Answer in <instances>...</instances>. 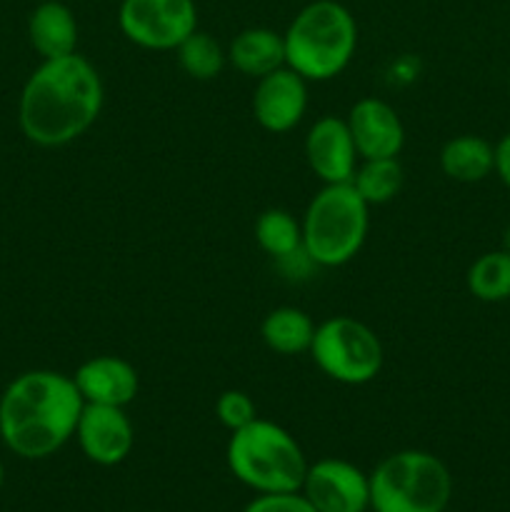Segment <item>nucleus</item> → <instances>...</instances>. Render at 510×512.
<instances>
[{
    "instance_id": "f257e3e1",
    "label": "nucleus",
    "mask_w": 510,
    "mask_h": 512,
    "mask_svg": "<svg viewBox=\"0 0 510 512\" xmlns=\"http://www.w3.org/2000/svg\"><path fill=\"white\" fill-rule=\"evenodd\" d=\"M103 103V78L78 50L40 60L20 90V133L38 148H63L93 128Z\"/></svg>"
},
{
    "instance_id": "f03ea898",
    "label": "nucleus",
    "mask_w": 510,
    "mask_h": 512,
    "mask_svg": "<svg viewBox=\"0 0 510 512\" xmlns=\"http://www.w3.org/2000/svg\"><path fill=\"white\" fill-rule=\"evenodd\" d=\"M83 395L73 375L28 370L0 395V440L23 460H43L75 438Z\"/></svg>"
},
{
    "instance_id": "7ed1b4c3",
    "label": "nucleus",
    "mask_w": 510,
    "mask_h": 512,
    "mask_svg": "<svg viewBox=\"0 0 510 512\" xmlns=\"http://www.w3.org/2000/svg\"><path fill=\"white\" fill-rule=\"evenodd\" d=\"M283 40L285 65L308 83H325L353 63L358 23L338 0H313L295 13Z\"/></svg>"
},
{
    "instance_id": "20e7f679",
    "label": "nucleus",
    "mask_w": 510,
    "mask_h": 512,
    "mask_svg": "<svg viewBox=\"0 0 510 512\" xmlns=\"http://www.w3.org/2000/svg\"><path fill=\"white\" fill-rule=\"evenodd\" d=\"M225 463L235 480L255 493L300 490L308 470V460L295 435L263 418L230 433Z\"/></svg>"
},
{
    "instance_id": "39448f33",
    "label": "nucleus",
    "mask_w": 510,
    "mask_h": 512,
    "mask_svg": "<svg viewBox=\"0 0 510 512\" xmlns=\"http://www.w3.org/2000/svg\"><path fill=\"white\" fill-rule=\"evenodd\" d=\"M303 250L318 268H340L363 250L370 230V205L353 183L323 185L303 218Z\"/></svg>"
},
{
    "instance_id": "423d86ee",
    "label": "nucleus",
    "mask_w": 510,
    "mask_h": 512,
    "mask_svg": "<svg viewBox=\"0 0 510 512\" xmlns=\"http://www.w3.org/2000/svg\"><path fill=\"white\" fill-rule=\"evenodd\" d=\"M368 478L373 512H445L453 498L448 465L425 450H398Z\"/></svg>"
},
{
    "instance_id": "0eeeda50",
    "label": "nucleus",
    "mask_w": 510,
    "mask_h": 512,
    "mask_svg": "<svg viewBox=\"0 0 510 512\" xmlns=\"http://www.w3.org/2000/svg\"><path fill=\"white\" fill-rule=\"evenodd\" d=\"M308 355L325 378L340 385L373 383L385 363L375 330L350 315H335L315 325Z\"/></svg>"
},
{
    "instance_id": "6e6552de",
    "label": "nucleus",
    "mask_w": 510,
    "mask_h": 512,
    "mask_svg": "<svg viewBox=\"0 0 510 512\" xmlns=\"http://www.w3.org/2000/svg\"><path fill=\"white\" fill-rule=\"evenodd\" d=\"M120 33L143 50H175L198 30L195 0H123Z\"/></svg>"
},
{
    "instance_id": "1a4fd4ad",
    "label": "nucleus",
    "mask_w": 510,
    "mask_h": 512,
    "mask_svg": "<svg viewBox=\"0 0 510 512\" xmlns=\"http://www.w3.org/2000/svg\"><path fill=\"white\" fill-rule=\"evenodd\" d=\"M300 493L315 512H365L370 510V478L340 458L308 463Z\"/></svg>"
},
{
    "instance_id": "9d476101",
    "label": "nucleus",
    "mask_w": 510,
    "mask_h": 512,
    "mask_svg": "<svg viewBox=\"0 0 510 512\" xmlns=\"http://www.w3.org/2000/svg\"><path fill=\"white\" fill-rule=\"evenodd\" d=\"M253 118L265 133L283 135L298 128L308 110V80L293 68L273 70L255 80Z\"/></svg>"
},
{
    "instance_id": "9b49d317",
    "label": "nucleus",
    "mask_w": 510,
    "mask_h": 512,
    "mask_svg": "<svg viewBox=\"0 0 510 512\" xmlns=\"http://www.w3.org/2000/svg\"><path fill=\"white\" fill-rule=\"evenodd\" d=\"M75 440L90 463L100 468L120 465L135 445V428L125 408L115 405H83Z\"/></svg>"
},
{
    "instance_id": "f8f14e48",
    "label": "nucleus",
    "mask_w": 510,
    "mask_h": 512,
    "mask_svg": "<svg viewBox=\"0 0 510 512\" xmlns=\"http://www.w3.org/2000/svg\"><path fill=\"white\" fill-rule=\"evenodd\" d=\"M303 153L308 168L323 185L350 183L360 163L348 123L345 118H335V115H323L310 125Z\"/></svg>"
},
{
    "instance_id": "ddd939ff",
    "label": "nucleus",
    "mask_w": 510,
    "mask_h": 512,
    "mask_svg": "<svg viewBox=\"0 0 510 512\" xmlns=\"http://www.w3.org/2000/svg\"><path fill=\"white\" fill-rule=\"evenodd\" d=\"M345 123L353 135L360 160L398 158L400 150H403L405 125L398 110L385 103L383 98L368 95V98L355 100Z\"/></svg>"
},
{
    "instance_id": "4468645a",
    "label": "nucleus",
    "mask_w": 510,
    "mask_h": 512,
    "mask_svg": "<svg viewBox=\"0 0 510 512\" xmlns=\"http://www.w3.org/2000/svg\"><path fill=\"white\" fill-rule=\"evenodd\" d=\"M73 380L85 405L128 408L140 390L138 370L120 355H93L78 365Z\"/></svg>"
},
{
    "instance_id": "2eb2a0df",
    "label": "nucleus",
    "mask_w": 510,
    "mask_h": 512,
    "mask_svg": "<svg viewBox=\"0 0 510 512\" xmlns=\"http://www.w3.org/2000/svg\"><path fill=\"white\" fill-rule=\"evenodd\" d=\"M28 40L40 60L63 58L78 50V20L60 0H43L28 18Z\"/></svg>"
},
{
    "instance_id": "dca6fc26",
    "label": "nucleus",
    "mask_w": 510,
    "mask_h": 512,
    "mask_svg": "<svg viewBox=\"0 0 510 512\" xmlns=\"http://www.w3.org/2000/svg\"><path fill=\"white\" fill-rule=\"evenodd\" d=\"M225 50H228V65H233L240 75H248L253 80L285 65L283 33L265 28V25L240 30Z\"/></svg>"
},
{
    "instance_id": "f3484780",
    "label": "nucleus",
    "mask_w": 510,
    "mask_h": 512,
    "mask_svg": "<svg viewBox=\"0 0 510 512\" xmlns=\"http://www.w3.org/2000/svg\"><path fill=\"white\" fill-rule=\"evenodd\" d=\"M438 163L455 183H480L495 173V145L480 135H455L440 148Z\"/></svg>"
},
{
    "instance_id": "a211bd4d",
    "label": "nucleus",
    "mask_w": 510,
    "mask_h": 512,
    "mask_svg": "<svg viewBox=\"0 0 510 512\" xmlns=\"http://www.w3.org/2000/svg\"><path fill=\"white\" fill-rule=\"evenodd\" d=\"M315 323L305 310L283 305L270 310L260 323V338L275 355H303L310 350Z\"/></svg>"
},
{
    "instance_id": "6ab92c4d",
    "label": "nucleus",
    "mask_w": 510,
    "mask_h": 512,
    "mask_svg": "<svg viewBox=\"0 0 510 512\" xmlns=\"http://www.w3.org/2000/svg\"><path fill=\"white\" fill-rule=\"evenodd\" d=\"M255 243L265 255L278 263L305 253L303 250V225L293 213L283 208H268L255 220Z\"/></svg>"
},
{
    "instance_id": "aec40b11",
    "label": "nucleus",
    "mask_w": 510,
    "mask_h": 512,
    "mask_svg": "<svg viewBox=\"0 0 510 512\" xmlns=\"http://www.w3.org/2000/svg\"><path fill=\"white\" fill-rule=\"evenodd\" d=\"M468 293L480 303L510 300V253L505 248L490 250L473 260L465 275Z\"/></svg>"
},
{
    "instance_id": "412c9836",
    "label": "nucleus",
    "mask_w": 510,
    "mask_h": 512,
    "mask_svg": "<svg viewBox=\"0 0 510 512\" xmlns=\"http://www.w3.org/2000/svg\"><path fill=\"white\" fill-rule=\"evenodd\" d=\"M403 180L405 173L398 158H375L360 160L350 183L358 190L360 198L373 208V205L390 203L403 188Z\"/></svg>"
},
{
    "instance_id": "4be33fe9",
    "label": "nucleus",
    "mask_w": 510,
    "mask_h": 512,
    "mask_svg": "<svg viewBox=\"0 0 510 512\" xmlns=\"http://www.w3.org/2000/svg\"><path fill=\"white\" fill-rule=\"evenodd\" d=\"M178 63L185 75L193 80H213L223 73L228 65V50L220 45L218 38H213L205 30H195L183 43L175 48Z\"/></svg>"
},
{
    "instance_id": "5701e85b",
    "label": "nucleus",
    "mask_w": 510,
    "mask_h": 512,
    "mask_svg": "<svg viewBox=\"0 0 510 512\" xmlns=\"http://www.w3.org/2000/svg\"><path fill=\"white\" fill-rule=\"evenodd\" d=\"M215 418L220 420L225 430L235 433V430L245 428L258 418V408H255L253 398L243 390H223L215 400Z\"/></svg>"
},
{
    "instance_id": "b1692460",
    "label": "nucleus",
    "mask_w": 510,
    "mask_h": 512,
    "mask_svg": "<svg viewBox=\"0 0 510 512\" xmlns=\"http://www.w3.org/2000/svg\"><path fill=\"white\" fill-rule=\"evenodd\" d=\"M243 512H315V508L300 490H290V493H258Z\"/></svg>"
},
{
    "instance_id": "393cba45",
    "label": "nucleus",
    "mask_w": 510,
    "mask_h": 512,
    "mask_svg": "<svg viewBox=\"0 0 510 512\" xmlns=\"http://www.w3.org/2000/svg\"><path fill=\"white\" fill-rule=\"evenodd\" d=\"M495 175L510 190V130L495 143Z\"/></svg>"
},
{
    "instance_id": "a878e982",
    "label": "nucleus",
    "mask_w": 510,
    "mask_h": 512,
    "mask_svg": "<svg viewBox=\"0 0 510 512\" xmlns=\"http://www.w3.org/2000/svg\"><path fill=\"white\" fill-rule=\"evenodd\" d=\"M503 248L510 253V225H508V228H505V233H503Z\"/></svg>"
},
{
    "instance_id": "bb28decb",
    "label": "nucleus",
    "mask_w": 510,
    "mask_h": 512,
    "mask_svg": "<svg viewBox=\"0 0 510 512\" xmlns=\"http://www.w3.org/2000/svg\"><path fill=\"white\" fill-rule=\"evenodd\" d=\"M3 480H5V468H3V460H0V488H3Z\"/></svg>"
},
{
    "instance_id": "cd10ccee",
    "label": "nucleus",
    "mask_w": 510,
    "mask_h": 512,
    "mask_svg": "<svg viewBox=\"0 0 510 512\" xmlns=\"http://www.w3.org/2000/svg\"><path fill=\"white\" fill-rule=\"evenodd\" d=\"M508 98H510V70H508Z\"/></svg>"
},
{
    "instance_id": "c85d7f7f",
    "label": "nucleus",
    "mask_w": 510,
    "mask_h": 512,
    "mask_svg": "<svg viewBox=\"0 0 510 512\" xmlns=\"http://www.w3.org/2000/svg\"><path fill=\"white\" fill-rule=\"evenodd\" d=\"M365 512H373V510H365Z\"/></svg>"
}]
</instances>
